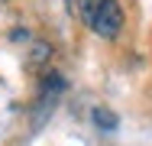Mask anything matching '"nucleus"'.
I'll return each mask as SVG.
<instances>
[{
    "label": "nucleus",
    "instance_id": "f257e3e1",
    "mask_svg": "<svg viewBox=\"0 0 152 146\" xmlns=\"http://www.w3.org/2000/svg\"><path fill=\"white\" fill-rule=\"evenodd\" d=\"M120 26H123V10H120V3H117V0H104V7L97 10L91 29L100 36V39H113V36H120Z\"/></svg>",
    "mask_w": 152,
    "mask_h": 146
},
{
    "label": "nucleus",
    "instance_id": "f03ea898",
    "mask_svg": "<svg viewBox=\"0 0 152 146\" xmlns=\"http://www.w3.org/2000/svg\"><path fill=\"white\" fill-rule=\"evenodd\" d=\"M91 117H94V123H97L100 130H117V127H120V117L113 114V111H107V107H94Z\"/></svg>",
    "mask_w": 152,
    "mask_h": 146
},
{
    "label": "nucleus",
    "instance_id": "7ed1b4c3",
    "mask_svg": "<svg viewBox=\"0 0 152 146\" xmlns=\"http://www.w3.org/2000/svg\"><path fill=\"white\" fill-rule=\"evenodd\" d=\"M75 3H78V16H81V20H84L88 26L94 23V16H97V10L104 7V0H75Z\"/></svg>",
    "mask_w": 152,
    "mask_h": 146
},
{
    "label": "nucleus",
    "instance_id": "20e7f679",
    "mask_svg": "<svg viewBox=\"0 0 152 146\" xmlns=\"http://www.w3.org/2000/svg\"><path fill=\"white\" fill-rule=\"evenodd\" d=\"M49 55H52V49H49V46H42V42H39V46H32V55H29V68L42 65V62H45Z\"/></svg>",
    "mask_w": 152,
    "mask_h": 146
}]
</instances>
